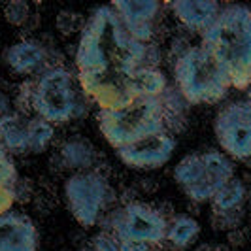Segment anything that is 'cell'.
<instances>
[{"label":"cell","mask_w":251,"mask_h":251,"mask_svg":"<svg viewBox=\"0 0 251 251\" xmlns=\"http://www.w3.org/2000/svg\"><path fill=\"white\" fill-rule=\"evenodd\" d=\"M97 125L106 142L119 150L140 138L164 130L159 97H134L119 106L97 112Z\"/></svg>","instance_id":"5b68a950"},{"label":"cell","mask_w":251,"mask_h":251,"mask_svg":"<svg viewBox=\"0 0 251 251\" xmlns=\"http://www.w3.org/2000/svg\"><path fill=\"white\" fill-rule=\"evenodd\" d=\"M19 179L13 157L0 146V214L10 212L15 204V183Z\"/></svg>","instance_id":"ffe728a7"},{"label":"cell","mask_w":251,"mask_h":251,"mask_svg":"<svg viewBox=\"0 0 251 251\" xmlns=\"http://www.w3.org/2000/svg\"><path fill=\"white\" fill-rule=\"evenodd\" d=\"M15 202H30V199L34 197V189H32V181L28 177H19L15 183Z\"/></svg>","instance_id":"f1b7e54d"},{"label":"cell","mask_w":251,"mask_h":251,"mask_svg":"<svg viewBox=\"0 0 251 251\" xmlns=\"http://www.w3.org/2000/svg\"><path fill=\"white\" fill-rule=\"evenodd\" d=\"M30 6L25 0H12L4 6V19L13 26H23L30 19Z\"/></svg>","instance_id":"603a6c76"},{"label":"cell","mask_w":251,"mask_h":251,"mask_svg":"<svg viewBox=\"0 0 251 251\" xmlns=\"http://www.w3.org/2000/svg\"><path fill=\"white\" fill-rule=\"evenodd\" d=\"M244 221V208L242 210H232V212H214L212 215V225L215 230H234L240 228Z\"/></svg>","instance_id":"d4e9b609"},{"label":"cell","mask_w":251,"mask_h":251,"mask_svg":"<svg viewBox=\"0 0 251 251\" xmlns=\"http://www.w3.org/2000/svg\"><path fill=\"white\" fill-rule=\"evenodd\" d=\"M161 61H163V51L159 48V44H155V42L144 44L142 66H146V68H159Z\"/></svg>","instance_id":"83f0119b"},{"label":"cell","mask_w":251,"mask_h":251,"mask_svg":"<svg viewBox=\"0 0 251 251\" xmlns=\"http://www.w3.org/2000/svg\"><path fill=\"white\" fill-rule=\"evenodd\" d=\"M234 176V163L217 150L185 155L174 166V179L193 202H210L217 189Z\"/></svg>","instance_id":"8992f818"},{"label":"cell","mask_w":251,"mask_h":251,"mask_svg":"<svg viewBox=\"0 0 251 251\" xmlns=\"http://www.w3.org/2000/svg\"><path fill=\"white\" fill-rule=\"evenodd\" d=\"M189 48H191V44L187 42V38H183V36L174 38L172 44H170V59H172V63L176 61L177 57H181Z\"/></svg>","instance_id":"f546056e"},{"label":"cell","mask_w":251,"mask_h":251,"mask_svg":"<svg viewBox=\"0 0 251 251\" xmlns=\"http://www.w3.org/2000/svg\"><path fill=\"white\" fill-rule=\"evenodd\" d=\"M26 123L28 117L17 112H10L0 117V146L10 155L28 153Z\"/></svg>","instance_id":"2e32d148"},{"label":"cell","mask_w":251,"mask_h":251,"mask_svg":"<svg viewBox=\"0 0 251 251\" xmlns=\"http://www.w3.org/2000/svg\"><path fill=\"white\" fill-rule=\"evenodd\" d=\"M246 199H248V187H246L244 179L234 176L232 179H228L223 187L217 189L210 204H212L214 212H232V210H242Z\"/></svg>","instance_id":"d6986e66"},{"label":"cell","mask_w":251,"mask_h":251,"mask_svg":"<svg viewBox=\"0 0 251 251\" xmlns=\"http://www.w3.org/2000/svg\"><path fill=\"white\" fill-rule=\"evenodd\" d=\"M79 251H93L91 246H83V248H79Z\"/></svg>","instance_id":"d590c367"},{"label":"cell","mask_w":251,"mask_h":251,"mask_svg":"<svg viewBox=\"0 0 251 251\" xmlns=\"http://www.w3.org/2000/svg\"><path fill=\"white\" fill-rule=\"evenodd\" d=\"M212 251H230V248H228L226 244H223V246H214V250Z\"/></svg>","instance_id":"e575fe53"},{"label":"cell","mask_w":251,"mask_h":251,"mask_svg":"<svg viewBox=\"0 0 251 251\" xmlns=\"http://www.w3.org/2000/svg\"><path fill=\"white\" fill-rule=\"evenodd\" d=\"M161 108H163V126L168 134L181 132L187 126V100L181 97L176 87H166L159 95Z\"/></svg>","instance_id":"e0dca14e"},{"label":"cell","mask_w":251,"mask_h":251,"mask_svg":"<svg viewBox=\"0 0 251 251\" xmlns=\"http://www.w3.org/2000/svg\"><path fill=\"white\" fill-rule=\"evenodd\" d=\"M214 250V246H210V244H201L199 248H195V251H212Z\"/></svg>","instance_id":"836d02e7"},{"label":"cell","mask_w":251,"mask_h":251,"mask_svg":"<svg viewBox=\"0 0 251 251\" xmlns=\"http://www.w3.org/2000/svg\"><path fill=\"white\" fill-rule=\"evenodd\" d=\"M119 250L121 251H153L150 244L146 242H134V240H119Z\"/></svg>","instance_id":"4dcf8cb0"},{"label":"cell","mask_w":251,"mask_h":251,"mask_svg":"<svg viewBox=\"0 0 251 251\" xmlns=\"http://www.w3.org/2000/svg\"><path fill=\"white\" fill-rule=\"evenodd\" d=\"M32 87H34V79H26L19 85V91L15 95V108L17 113H23L25 115L30 110V102H32Z\"/></svg>","instance_id":"484cf974"},{"label":"cell","mask_w":251,"mask_h":251,"mask_svg":"<svg viewBox=\"0 0 251 251\" xmlns=\"http://www.w3.org/2000/svg\"><path fill=\"white\" fill-rule=\"evenodd\" d=\"M97 150L87 138L81 136H72L64 140L61 150H59V161L63 168L74 170V172H85V170H95L97 164Z\"/></svg>","instance_id":"9a60e30c"},{"label":"cell","mask_w":251,"mask_h":251,"mask_svg":"<svg viewBox=\"0 0 251 251\" xmlns=\"http://www.w3.org/2000/svg\"><path fill=\"white\" fill-rule=\"evenodd\" d=\"M55 26H57V30H59L63 36H72L74 32L81 30V26H83V17L77 12H72V10H61V12L57 13Z\"/></svg>","instance_id":"cb8c5ba5"},{"label":"cell","mask_w":251,"mask_h":251,"mask_svg":"<svg viewBox=\"0 0 251 251\" xmlns=\"http://www.w3.org/2000/svg\"><path fill=\"white\" fill-rule=\"evenodd\" d=\"M63 197L68 212L81 226H95L115 202V191L100 170L74 172L64 179Z\"/></svg>","instance_id":"52a82bcc"},{"label":"cell","mask_w":251,"mask_h":251,"mask_svg":"<svg viewBox=\"0 0 251 251\" xmlns=\"http://www.w3.org/2000/svg\"><path fill=\"white\" fill-rule=\"evenodd\" d=\"M204 50L225 68L230 87L246 91L251 83V10L246 4H225L202 34Z\"/></svg>","instance_id":"7a4b0ae2"},{"label":"cell","mask_w":251,"mask_h":251,"mask_svg":"<svg viewBox=\"0 0 251 251\" xmlns=\"http://www.w3.org/2000/svg\"><path fill=\"white\" fill-rule=\"evenodd\" d=\"M50 51L36 38H25L15 42L4 51V61L10 66V70L19 75L42 74L44 66L48 63Z\"/></svg>","instance_id":"4fadbf2b"},{"label":"cell","mask_w":251,"mask_h":251,"mask_svg":"<svg viewBox=\"0 0 251 251\" xmlns=\"http://www.w3.org/2000/svg\"><path fill=\"white\" fill-rule=\"evenodd\" d=\"M93 251H121L119 250V240L108 230H100L91 238Z\"/></svg>","instance_id":"4316f807"},{"label":"cell","mask_w":251,"mask_h":251,"mask_svg":"<svg viewBox=\"0 0 251 251\" xmlns=\"http://www.w3.org/2000/svg\"><path fill=\"white\" fill-rule=\"evenodd\" d=\"M199 234H201V223L195 217L185 214L172 215V217H168L164 242L170 246V250L185 251L195 244Z\"/></svg>","instance_id":"ac0fdd59"},{"label":"cell","mask_w":251,"mask_h":251,"mask_svg":"<svg viewBox=\"0 0 251 251\" xmlns=\"http://www.w3.org/2000/svg\"><path fill=\"white\" fill-rule=\"evenodd\" d=\"M40 236L34 221L23 212L0 214V251H38Z\"/></svg>","instance_id":"7c38bea8"},{"label":"cell","mask_w":251,"mask_h":251,"mask_svg":"<svg viewBox=\"0 0 251 251\" xmlns=\"http://www.w3.org/2000/svg\"><path fill=\"white\" fill-rule=\"evenodd\" d=\"M166 87H168V79L161 68L140 66L132 74L134 97H159Z\"/></svg>","instance_id":"44dd1931"},{"label":"cell","mask_w":251,"mask_h":251,"mask_svg":"<svg viewBox=\"0 0 251 251\" xmlns=\"http://www.w3.org/2000/svg\"><path fill=\"white\" fill-rule=\"evenodd\" d=\"M144 44L125 30L112 4L95 8L83 21L75 46L77 85L99 110L134 99L132 74L142 66Z\"/></svg>","instance_id":"6da1fadb"},{"label":"cell","mask_w":251,"mask_h":251,"mask_svg":"<svg viewBox=\"0 0 251 251\" xmlns=\"http://www.w3.org/2000/svg\"><path fill=\"white\" fill-rule=\"evenodd\" d=\"M214 132L230 161L248 163L251 157V102L242 99L225 104L215 115Z\"/></svg>","instance_id":"9c48e42d"},{"label":"cell","mask_w":251,"mask_h":251,"mask_svg":"<svg viewBox=\"0 0 251 251\" xmlns=\"http://www.w3.org/2000/svg\"><path fill=\"white\" fill-rule=\"evenodd\" d=\"M172 70L176 89L189 106L217 104L232 89L225 68L202 46H191L174 61Z\"/></svg>","instance_id":"3957f363"},{"label":"cell","mask_w":251,"mask_h":251,"mask_svg":"<svg viewBox=\"0 0 251 251\" xmlns=\"http://www.w3.org/2000/svg\"><path fill=\"white\" fill-rule=\"evenodd\" d=\"M226 240H228V248H242L246 244V234L242 232V228H234L226 232Z\"/></svg>","instance_id":"1f68e13d"},{"label":"cell","mask_w":251,"mask_h":251,"mask_svg":"<svg viewBox=\"0 0 251 251\" xmlns=\"http://www.w3.org/2000/svg\"><path fill=\"white\" fill-rule=\"evenodd\" d=\"M55 138V126L40 119L32 117L26 123V142H28V153L40 155L50 148V144Z\"/></svg>","instance_id":"7402d4cb"},{"label":"cell","mask_w":251,"mask_h":251,"mask_svg":"<svg viewBox=\"0 0 251 251\" xmlns=\"http://www.w3.org/2000/svg\"><path fill=\"white\" fill-rule=\"evenodd\" d=\"M142 189H144V191H153V189H155L153 179H142Z\"/></svg>","instance_id":"d6a6232c"},{"label":"cell","mask_w":251,"mask_h":251,"mask_svg":"<svg viewBox=\"0 0 251 251\" xmlns=\"http://www.w3.org/2000/svg\"><path fill=\"white\" fill-rule=\"evenodd\" d=\"M75 75L66 66H50L34 79L30 110L51 125H66L87 112Z\"/></svg>","instance_id":"277c9868"},{"label":"cell","mask_w":251,"mask_h":251,"mask_svg":"<svg viewBox=\"0 0 251 251\" xmlns=\"http://www.w3.org/2000/svg\"><path fill=\"white\" fill-rule=\"evenodd\" d=\"M99 223L117 240L146 242L155 248L164 242L168 219L159 212V208L132 201L119 210L106 212Z\"/></svg>","instance_id":"ba28073f"},{"label":"cell","mask_w":251,"mask_h":251,"mask_svg":"<svg viewBox=\"0 0 251 251\" xmlns=\"http://www.w3.org/2000/svg\"><path fill=\"white\" fill-rule=\"evenodd\" d=\"M125 30L140 44H150L155 36V23L161 12L157 0H115L112 4Z\"/></svg>","instance_id":"8fae6325"},{"label":"cell","mask_w":251,"mask_h":251,"mask_svg":"<svg viewBox=\"0 0 251 251\" xmlns=\"http://www.w3.org/2000/svg\"><path fill=\"white\" fill-rule=\"evenodd\" d=\"M176 151V138L166 130L148 134L138 142H132L117 150L121 163L134 170H155L166 164Z\"/></svg>","instance_id":"30bf717a"},{"label":"cell","mask_w":251,"mask_h":251,"mask_svg":"<svg viewBox=\"0 0 251 251\" xmlns=\"http://www.w3.org/2000/svg\"><path fill=\"white\" fill-rule=\"evenodd\" d=\"M168 8L177 21L195 34H204L221 12L217 0H174Z\"/></svg>","instance_id":"5bb4252c"}]
</instances>
